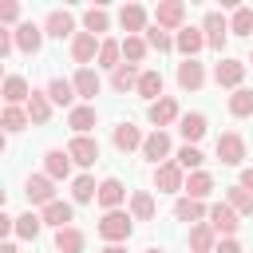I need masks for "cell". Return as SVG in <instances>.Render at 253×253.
I'll use <instances>...</instances> for the list:
<instances>
[{
  "label": "cell",
  "mask_w": 253,
  "mask_h": 253,
  "mask_svg": "<svg viewBox=\"0 0 253 253\" xmlns=\"http://www.w3.org/2000/svg\"><path fill=\"white\" fill-rule=\"evenodd\" d=\"M146 115H150V123H154V126H166V123H174V119H178V103H174L170 95H162V99H154V103H150V111H146Z\"/></svg>",
  "instance_id": "cell-22"
},
{
  "label": "cell",
  "mask_w": 253,
  "mask_h": 253,
  "mask_svg": "<svg viewBox=\"0 0 253 253\" xmlns=\"http://www.w3.org/2000/svg\"><path fill=\"white\" fill-rule=\"evenodd\" d=\"M134 87H138V95L150 99V103L162 99V75H158V71H138V83H134Z\"/></svg>",
  "instance_id": "cell-31"
},
{
  "label": "cell",
  "mask_w": 253,
  "mask_h": 253,
  "mask_svg": "<svg viewBox=\"0 0 253 253\" xmlns=\"http://www.w3.org/2000/svg\"><path fill=\"white\" fill-rule=\"evenodd\" d=\"M12 20H20V4L16 0H0V24H12Z\"/></svg>",
  "instance_id": "cell-46"
},
{
  "label": "cell",
  "mask_w": 253,
  "mask_h": 253,
  "mask_svg": "<svg viewBox=\"0 0 253 253\" xmlns=\"http://www.w3.org/2000/svg\"><path fill=\"white\" fill-rule=\"evenodd\" d=\"M115 146H119L123 154L138 150V146H142V130H138L134 123H119V126H115Z\"/></svg>",
  "instance_id": "cell-24"
},
{
  "label": "cell",
  "mask_w": 253,
  "mask_h": 253,
  "mask_svg": "<svg viewBox=\"0 0 253 253\" xmlns=\"http://www.w3.org/2000/svg\"><path fill=\"white\" fill-rule=\"evenodd\" d=\"M43 170H47L51 182H55V178H67V174H71V158H67V150H47V154H43Z\"/></svg>",
  "instance_id": "cell-26"
},
{
  "label": "cell",
  "mask_w": 253,
  "mask_h": 253,
  "mask_svg": "<svg viewBox=\"0 0 253 253\" xmlns=\"http://www.w3.org/2000/svg\"><path fill=\"white\" fill-rule=\"evenodd\" d=\"M95 59H99V67H119V43L115 40H99V51H95Z\"/></svg>",
  "instance_id": "cell-41"
},
{
  "label": "cell",
  "mask_w": 253,
  "mask_h": 253,
  "mask_svg": "<svg viewBox=\"0 0 253 253\" xmlns=\"http://www.w3.org/2000/svg\"><path fill=\"white\" fill-rule=\"evenodd\" d=\"M134 83H138V67H134V63H119V67L111 71V87H115L119 95H123V91H130Z\"/></svg>",
  "instance_id": "cell-30"
},
{
  "label": "cell",
  "mask_w": 253,
  "mask_h": 253,
  "mask_svg": "<svg viewBox=\"0 0 253 253\" xmlns=\"http://www.w3.org/2000/svg\"><path fill=\"white\" fill-rule=\"evenodd\" d=\"M182 170H178V162H162V166H154V186H158V194H178L182 190Z\"/></svg>",
  "instance_id": "cell-8"
},
{
  "label": "cell",
  "mask_w": 253,
  "mask_h": 253,
  "mask_svg": "<svg viewBox=\"0 0 253 253\" xmlns=\"http://www.w3.org/2000/svg\"><path fill=\"white\" fill-rule=\"evenodd\" d=\"M0 253H20L16 245H8V241H0Z\"/></svg>",
  "instance_id": "cell-51"
},
{
  "label": "cell",
  "mask_w": 253,
  "mask_h": 253,
  "mask_svg": "<svg viewBox=\"0 0 253 253\" xmlns=\"http://www.w3.org/2000/svg\"><path fill=\"white\" fill-rule=\"evenodd\" d=\"M71 217H75V210H71L67 202H59V198H55V202H47V206H43V217H40V221H43V225L63 229V225H71Z\"/></svg>",
  "instance_id": "cell-19"
},
{
  "label": "cell",
  "mask_w": 253,
  "mask_h": 253,
  "mask_svg": "<svg viewBox=\"0 0 253 253\" xmlns=\"http://www.w3.org/2000/svg\"><path fill=\"white\" fill-rule=\"evenodd\" d=\"M103 253H126V249H123V245H107Z\"/></svg>",
  "instance_id": "cell-52"
},
{
  "label": "cell",
  "mask_w": 253,
  "mask_h": 253,
  "mask_svg": "<svg viewBox=\"0 0 253 253\" xmlns=\"http://www.w3.org/2000/svg\"><path fill=\"white\" fill-rule=\"evenodd\" d=\"M43 95H47V103H59V107H71V99H75V87H71V79H51Z\"/></svg>",
  "instance_id": "cell-32"
},
{
  "label": "cell",
  "mask_w": 253,
  "mask_h": 253,
  "mask_svg": "<svg viewBox=\"0 0 253 253\" xmlns=\"http://www.w3.org/2000/svg\"><path fill=\"white\" fill-rule=\"evenodd\" d=\"M154 217V198L146 190H134L130 194V221H150Z\"/></svg>",
  "instance_id": "cell-28"
},
{
  "label": "cell",
  "mask_w": 253,
  "mask_h": 253,
  "mask_svg": "<svg viewBox=\"0 0 253 253\" xmlns=\"http://www.w3.org/2000/svg\"><path fill=\"white\" fill-rule=\"evenodd\" d=\"M0 83H4V63H0Z\"/></svg>",
  "instance_id": "cell-55"
},
{
  "label": "cell",
  "mask_w": 253,
  "mask_h": 253,
  "mask_svg": "<svg viewBox=\"0 0 253 253\" xmlns=\"http://www.w3.org/2000/svg\"><path fill=\"white\" fill-rule=\"evenodd\" d=\"M146 253H166V249H146Z\"/></svg>",
  "instance_id": "cell-56"
},
{
  "label": "cell",
  "mask_w": 253,
  "mask_h": 253,
  "mask_svg": "<svg viewBox=\"0 0 253 253\" xmlns=\"http://www.w3.org/2000/svg\"><path fill=\"white\" fill-rule=\"evenodd\" d=\"M95 190H99V186H95V178H87V174L71 182V198H75V202H91V198H95Z\"/></svg>",
  "instance_id": "cell-44"
},
{
  "label": "cell",
  "mask_w": 253,
  "mask_h": 253,
  "mask_svg": "<svg viewBox=\"0 0 253 253\" xmlns=\"http://www.w3.org/2000/svg\"><path fill=\"white\" fill-rule=\"evenodd\" d=\"M95 123H99L95 107H71V111H67V126H71L75 134H87V130H95Z\"/></svg>",
  "instance_id": "cell-23"
},
{
  "label": "cell",
  "mask_w": 253,
  "mask_h": 253,
  "mask_svg": "<svg viewBox=\"0 0 253 253\" xmlns=\"http://www.w3.org/2000/svg\"><path fill=\"white\" fill-rule=\"evenodd\" d=\"M213 79H217V87H241V79H245V63L241 59H221L217 67H213Z\"/></svg>",
  "instance_id": "cell-9"
},
{
  "label": "cell",
  "mask_w": 253,
  "mask_h": 253,
  "mask_svg": "<svg viewBox=\"0 0 253 253\" xmlns=\"http://www.w3.org/2000/svg\"><path fill=\"white\" fill-rule=\"evenodd\" d=\"M202 162H206V154H202L198 146H182V150H178V170H198Z\"/></svg>",
  "instance_id": "cell-43"
},
{
  "label": "cell",
  "mask_w": 253,
  "mask_h": 253,
  "mask_svg": "<svg viewBox=\"0 0 253 253\" xmlns=\"http://www.w3.org/2000/svg\"><path fill=\"white\" fill-rule=\"evenodd\" d=\"M217 158H221V166H241V158H245V138H241L237 130L221 134V138H217Z\"/></svg>",
  "instance_id": "cell-2"
},
{
  "label": "cell",
  "mask_w": 253,
  "mask_h": 253,
  "mask_svg": "<svg viewBox=\"0 0 253 253\" xmlns=\"http://www.w3.org/2000/svg\"><path fill=\"white\" fill-rule=\"evenodd\" d=\"M24 115H28V123L43 126V123L51 119V103H47V95H43V91H32L28 103H24Z\"/></svg>",
  "instance_id": "cell-17"
},
{
  "label": "cell",
  "mask_w": 253,
  "mask_h": 253,
  "mask_svg": "<svg viewBox=\"0 0 253 253\" xmlns=\"http://www.w3.org/2000/svg\"><path fill=\"white\" fill-rule=\"evenodd\" d=\"M190 249H194V253H213V229L198 221V225L190 229Z\"/></svg>",
  "instance_id": "cell-40"
},
{
  "label": "cell",
  "mask_w": 253,
  "mask_h": 253,
  "mask_svg": "<svg viewBox=\"0 0 253 253\" xmlns=\"http://www.w3.org/2000/svg\"><path fill=\"white\" fill-rule=\"evenodd\" d=\"M178 130L186 138V146H194L202 134H206V115L202 111H190V115H178Z\"/></svg>",
  "instance_id": "cell-18"
},
{
  "label": "cell",
  "mask_w": 253,
  "mask_h": 253,
  "mask_svg": "<svg viewBox=\"0 0 253 253\" xmlns=\"http://www.w3.org/2000/svg\"><path fill=\"white\" fill-rule=\"evenodd\" d=\"M71 87H75V95H83V99H95L103 83H99V75H95L91 67H79V71H75V79H71Z\"/></svg>",
  "instance_id": "cell-25"
},
{
  "label": "cell",
  "mask_w": 253,
  "mask_h": 253,
  "mask_svg": "<svg viewBox=\"0 0 253 253\" xmlns=\"http://www.w3.org/2000/svg\"><path fill=\"white\" fill-rule=\"evenodd\" d=\"M174 47H178L186 59H194V55L206 47V36H202V28H182V32L174 36Z\"/></svg>",
  "instance_id": "cell-14"
},
{
  "label": "cell",
  "mask_w": 253,
  "mask_h": 253,
  "mask_svg": "<svg viewBox=\"0 0 253 253\" xmlns=\"http://www.w3.org/2000/svg\"><path fill=\"white\" fill-rule=\"evenodd\" d=\"M4 146H8V134H4V130H0V154H4Z\"/></svg>",
  "instance_id": "cell-53"
},
{
  "label": "cell",
  "mask_w": 253,
  "mask_h": 253,
  "mask_svg": "<svg viewBox=\"0 0 253 253\" xmlns=\"http://www.w3.org/2000/svg\"><path fill=\"white\" fill-rule=\"evenodd\" d=\"M12 47H16V43H12V32H4V28H0V59H4Z\"/></svg>",
  "instance_id": "cell-47"
},
{
  "label": "cell",
  "mask_w": 253,
  "mask_h": 253,
  "mask_svg": "<svg viewBox=\"0 0 253 253\" xmlns=\"http://www.w3.org/2000/svg\"><path fill=\"white\" fill-rule=\"evenodd\" d=\"M229 115H233V119H249V115H253V91L237 87V91L229 95Z\"/></svg>",
  "instance_id": "cell-35"
},
{
  "label": "cell",
  "mask_w": 253,
  "mask_h": 253,
  "mask_svg": "<svg viewBox=\"0 0 253 253\" xmlns=\"http://www.w3.org/2000/svg\"><path fill=\"white\" fill-rule=\"evenodd\" d=\"M12 229H16L24 241H36V237H40V229H43V221L28 210V213H20V217H16V225H12Z\"/></svg>",
  "instance_id": "cell-39"
},
{
  "label": "cell",
  "mask_w": 253,
  "mask_h": 253,
  "mask_svg": "<svg viewBox=\"0 0 253 253\" xmlns=\"http://www.w3.org/2000/svg\"><path fill=\"white\" fill-rule=\"evenodd\" d=\"M237 186H241L245 194H253V166H249V170H241V182H237Z\"/></svg>",
  "instance_id": "cell-50"
},
{
  "label": "cell",
  "mask_w": 253,
  "mask_h": 253,
  "mask_svg": "<svg viewBox=\"0 0 253 253\" xmlns=\"http://www.w3.org/2000/svg\"><path fill=\"white\" fill-rule=\"evenodd\" d=\"M146 47H154V51H170V47H174V40H170L162 28H150V32H146Z\"/></svg>",
  "instance_id": "cell-45"
},
{
  "label": "cell",
  "mask_w": 253,
  "mask_h": 253,
  "mask_svg": "<svg viewBox=\"0 0 253 253\" xmlns=\"http://www.w3.org/2000/svg\"><path fill=\"white\" fill-rule=\"evenodd\" d=\"M202 213H206V206L194 202V198H178L174 202V217L178 221H202Z\"/></svg>",
  "instance_id": "cell-38"
},
{
  "label": "cell",
  "mask_w": 253,
  "mask_h": 253,
  "mask_svg": "<svg viewBox=\"0 0 253 253\" xmlns=\"http://www.w3.org/2000/svg\"><path fill=\"white\" fill-rule=\"evenodd\" d=\"M83 24H87V36L99 40V32L111 28V16H107V8H87V12H83Z\"/></svg>",
  "instance_id": "cell-37"
},
{
  "label": "cell",
  "mask_w": 253,
  "mask_h": 253,
  "mask_svg": "<svg viewBox=\"0 0 253 253\" xmlns=\"http://www.w3.org/2000/svg\"><path fill=\"white\" fill-rule=\"evenodd\" d=\"M182 190H186V198H194V202H202L210 190H213V178L206 174V170H194L186 182H182Z\"/></svg>",
  "instance_id": "cell-27"
},
{
  "label": "cell",
  "mask_w": 253,
  "mask_h": 253,
  "mask_svg": "<svg viewBox=\"0 0 253 253\" xmlns=\"http://www.w3.org/2000/svg\"><path fill=\"white\" fill-rule=\"evenodd\" d=\"M182 20H186V4L182 0H162L158 8H154V28H182Z\"/></svg>",
  "instance_id": "cell-3"
},
{
  "label": "cell",
  "mask_w": 253,
  "mask_h": 253,
  "mask_svg": "<svg viewBox=\"0 0 253 253\" xmlns=\"http://www.w3.org/2000/svg\"><path fill=\"white\" fill-rule=\"evenodd\" d=\"M95 51H99V40L87 36V32H75V40H71V59H75V63H91Z\"/></svg>",
  "instance_id": "cell-21"
},
{
  "label": "cell",
  "mask_w": 253,
  "mask_h": 253,
  "mask_svg": "<svg viewBox=\"0 0 253 253\" xmlns=\"http://www.w3.org/2000/svg\"><path fill=\"white\" fill-rule=\"evenodd\" d=\"M202 83H206L202 63H198V59H182V63H178V87H182V91H198Z\"/></svg>",
  "instance_id": "cell-15"
},
{
  "label": "cell",
  "mask_w": 253,
  "mask_h": 253,
  "mask_svg": "<svg viewBox=\"0 0 253 253\" xmlns=\"http://www.w3.org/2000/svg\"><path fill=\"white\" fill-rule=\"evenodd\" d=\"M0 95H4V103L8 107H16V103H28V79L24 75H4V83H0Z\"/></svg>",
  "instance_id": "cell-16"
},
{
  "label": "cell",
  "mask_w": 253,
  "mask_h": 253,
  "mask_svg": "<svg viewBox=\"0 0 253 253\" xmlns=\"http://www.w3.org/2000/svg\"><path fill=\"white\" fill-rule=\"evenodd\" d=\"M225 32H229V20H225L221 12H210V16L202 20V36H206L210 47H221V43H225Z\"/></svg>",
  "instance_id": "cell-11"
},
{
  "label": "cell",
  "mask_w": 253,
  "mask_h": 253,
  "mask_svg": "<svg viewBox=\"0 0 253 253\" xmlns=\"http://www.w3.org/2000/svg\"><path fill=\"white\" fill-rule=\"evenodd\" d=\"M4 198H8V194H4V186H0V206H4Z\"/></svg>",
  "instance_id": "cell-54"
},
{
  "label": "cell",
  "mask_w": 253,
  "mask_h": 253,
  "mask_svg": "<svg viewBox=\"0 0 253 253\" xmlns=\"http://www.w3.org/2000/svg\"><path fill=\"white\" fill-rule=\"evenodd\" d=\"M67 158H75L79 166H95V158H99V142L87 138V134H75V138L67 142Z\"/></svg>",
  "instance_id": "cell-7"
},
{
  "label": "cell",
  "mask_w": 253,
  "mask_h": 253,
  "mask_svg": "<svg viewBox=\"0 0 253 253\" xmlns=\"http://www.w3.org/2000/svg\"><path fill=\"white\" fill-rule=\"evenodd\" d=\"M229 32H237V36H249V32H253V8H233Z\"/></svg>",
  "instance_id": "cell-42"
},
{
  "label": "cell",
  "mask_w": 253,
  "mask_h": 253,
  "mask_svg": "<svg viewBox=\"0 0 253 253\" xmlns=\"http://www.w3.org/2000/svg\"><path fill=\"white\" fill-rule=\"evenodd\" d=\"M12 43H16L20 51H28V55H32V51H40V43H43V28H40V24H32V20H24V24L12 32Z\"/></svg>",
  "instance_id": "cell-5"
},
{
  "label": "cell",
  "mask_w": 253,
  "mask_h": 253,
  "mask_svg": "<svg viewBox=\"0 0 253 253\" xmlns=\"http://www.w3.org/2000/svg\"><path fill=\"white\" fill-rule=\"evenodd\" d=\"M225 206H229L237 217H249V213H253V194H245L241 186H233V190L225 194Z\"/></svg>",
  "instance_id": "cell-36"
},
{
  "label": "cell",
  "mask_w": 253,
  "mask_h": 253,
  "mask_svg": "<svg viewBox=\"0 0 253 253\" xmlns=\"http://www.w3.org/2000/svg\"><path fill=\"white\" fill-rule=\"evenodd\" d=\"M24 126H28V115H24L20 107H4V111H0V130H4V134H20Z\"/></svg>",
  "instance_id": "cell-34"
},
{
  "label": "cell",
  "mask_w": 253,
  "mask_h": 253,
  "mask_svg": "<svg viewBox=\"0 0 253 253\" xmlns=\"http://www.w3.org/2000/svg\"><path fill=\"white\" fill-rule=\"evenodd\" d=\"M130 229H134V221H130V213H123V210H107V213H103V221H99V237H103V241H111V245L126 241V237H130Z\"/></svg>",
  "instance_id": "cell-1"
},
{
  "label": "cell",
  "mask_w": 253,
  "mask_h": 253,
  "mask_svg": "<svg viewBox=\"0 0 253 253\" xmlns=\"http://www.w3.org/2000/svg\"><path fill=\"white\" fill-rule=\"evenodd\" d=\"M83 245H87V237H83L75 225L55 229V253H83Z\"/></svg>",
  "instance_id": "cell-20"
},
{
  "label": "cell",
  "mask_w": 253,
  "mask_h": 253,
  "mask_svg": "<svg viewBox=\"0 0 253 253\" xmlns=\"http://www.w3.org/2000/svg\"><path fill=\"white\" fill-rule=\"evenodd\" d=\"M43 32L47 36H55V40H63V36H75V16L71 12H47V20H43Z\"/></svg>",
  "instance_id": "cell-13"
},
{
  "label": "cell",
  "mask_w": 253,
  "mask_h": 253,
  "mask_svg": "<svg viewBox=\"0 0 253 253\" xmlns=\"http://www.w3.org/2000/svg\"><path fill=\"white\" fill-rule=\"evenodd\" d=\"M95 198H99V206H103V210H119V206H123V198H126V186H123L119 178H103V182H99V190H95Z\"/></svg>",
  "instance_id": "cell-10"
},
{
  "label": "cell",
  "mask_w": 253,
  "mask_h": 253,
  "mask_svg": "<svg viewBox=\"0 0 253 253\" xmlns=\"http://www.w3.org/2000/svg\"><path fill=\"white\" fill-rule=\"evenodd\" d=\"M138 150H142V158H146V162L162 166V158L170 154V134H166V130H154V134H146V138H142V146H138Z\"/></svg>",
  "instance_id": "cell-6"
},
{
  "label": "cell",
  "mask_w": 253,
  "mask_h": 253,
  "mask_svg": "<svg viewBox=\"0 0 253 253\" xmlns=\"http://www.w3.org/2000/svg\"><path fill=\"white\" fill-rule=\"evenodd\" d=\"M12 225H16V217H8V213L0 210V241H4L8 233H12Z\"/></svg>",
  "instance_id": "cell-49"
},
{
  "label": "cell",
  "mask_w": 253,
  "mask_h": 253,
  "mask_svg": "<svg viewBox=\"0 0 253 253\" xmlns=\"http://www.w3.org/2000/svg\"><path fill=\"white\" fill-rule=\"evenodd\" d=\"M119 55H126V63L138 67V63L146 59V40H142V36H126V40L119 43Z\"/></svg>",
  "instance_id": "cell-33"
},
{
  "label": "cell",
  "mask_w": 253,
  "mask_h": 253,
  "mask_svg": "<svg viewBox=\"0 0 253 253\" xmlns=\"http://www.w3.org/2000/svg\"><path fill=\"white\" fill-rule=\"evenodd\" d=\"M237 225H241V217H237L225 202H217V206L210 210V229H213V233H237Z\"/></svg>",
  "instance_id": "cell-12"
},
{
  "label": "cell",
  "mask_w": 253,
  "mask_h": 253,
  "mask_svg": "<svg viewBox=\"0 0 253 253\" xmlns=\"http://www.w3.org/2000/svg\"><path fill=\"white\" fill-rule=\"evenodd\" d=\"M24 194H28L32 206H47V202H55V186H51L47 174H32V178L24 182Z\"/></svg>",
  "instance_id": "cell-4"
},
{
  "label": "cell",
  "mask_w": 253,
  "mask_h": 253,
  "mask_svg": "<svg viewBox=\"0 0 253 253\" xmlns=\"http://www.w3.org/2000/svg\"><path fill=\"white\" fill-rule=\"evenodd\" d=\"M119 24L134 36V32H142V24H146V12H142V4H123L119 8Z\"/></svg>",
  "instance_id": "cell-29"
},
{
  "label": "cell",
  "mask_w": 253,
  "mask_h": 253,
  "mask_svg": "<svg viewBox=\"0 0 253 253\" xmlns=\"http://www.w3.org/2000/svg\"><path fill=\"white\" fill-rule=\"evenodd\" d=\"M213 253H241V245H237L233 237H225L221 245H213Z\"/></svg>",
  "instance_id": "cell-48"
},
{
  "label": "cell",
  "mask_w": 253,
  "mask_h": 253,
  "mask_svg": "<svg viewBox=\"0 0 253 253\" xmlns=\"http://www.w3.org/2000/svg\"><path fill=\"white\" fill-rule=\"evenodd\" d=\"M249 63H253V51H249Z\"/></svg>",
  "instance_id": "cell-57"
}]
</instances>
